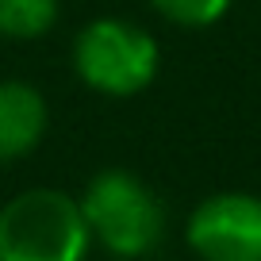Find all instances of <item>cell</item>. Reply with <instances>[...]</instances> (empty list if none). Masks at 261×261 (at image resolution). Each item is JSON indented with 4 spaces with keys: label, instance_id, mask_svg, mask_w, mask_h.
<instances>
[{
    "label": "cell",
    "instance_id": "5",
    "mask_svg": "<svg viewBox=\"0 0 261 261\" xmlns=\"http://www.w3.org/2000/svg\"><path fill=\"white\" fill-rule=\"evenodd\" d=\"M46 130V100L23 81L0 85V162H16L39 146Z\"/></svg>",
    "mask_w": 261,
    "mask_h": 261
},
{
    "label": "cell",
    "instance_id": "2",
    "mask_svg": "<svg viewBox=\"0 0 261 261\" xmlns=\"http://www.w3.org/2000/svg\"><path fill=\"white\" fill-rule=\"evenodd\" d=\"M89 234L115 257H142L162 242V200L127 169H108L85 188L81 200Z\"/></svg>",
    "mask_w": 261,
    "mask_h": 261
},
{
    "label": "cell",
    "instance_id": "7",
    "mask_svg": "<svg viewBox=\"0 0 261 261\" xmlns=\"http://www.w3.org/2000/svg\"><path fill=\"white\" fill-rule=\"evenodd\" d=\"M154 8L180 27H212L227 16L230 0H154Z\"/></svg>",
    "mask_w": 261,
    "mask_h": 261
},
{
    "label": "cell",
    "instance_id": "6",
    "mask_svg": "<svg viewBox=\"0 0 261 261\" xmlns=\"http://www.w3.org/2000/svg\"><path fill=\"white\" fill-rule=\"evenodd\" d=\"M58 19V0H0V35L35 39Z\"/></svg>",
    "mask_w": 261,
    "mask_h": 261
},
{
    "label": "cell",
    "instance_id": "1",
    "mask_svg": "<svg viewBox=\"0 0 261 261\" xmlns=\"http://www.w3.org/2000/svg\"><path fill=\"white\" fill-rule=\"evenodd\" d=\"M92 234L81 200L31 188L0 207V261H85Z\"/></svg>",
    "mask_w": 261,
    "mask_h": 261
},
{
    "label": "cell",
    "instance_id": "4",
    "mask_svg": "<svg viewBox=\"0 0 261 261\" xmlns=\"http://www.w3.org/2000/svg\"><path fill=\"white\" fill-rule=\"evenodd\" d=\"M188 246L204 261H261V200L250 192L207 196L188 219Z\"/></svg>",
    "mask_w": 261,
    "mask_h": 261
},
{
    "label": "cell",
    "instance_id": "3",
    "mask_svg": "<svg viewBox=\"0 0 261 261\" xmlns=\"http://www.w3.org/2000/svg\"><path fill=\"white\" fill-rule=\"evenodd\" d=\"M77 73L108 96L142 92L158 73V42L123 19H96L77 35Z\"/></svg>",
    "mask_w": 261,
    "mask_h": 261
}]
</instances>
